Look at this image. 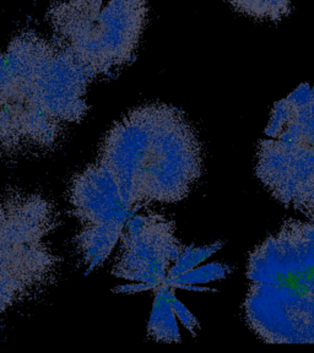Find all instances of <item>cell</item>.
Masks as SVG:
<instances>
[{
	"mask_svg": "<svg viewBox=\"0 0 314 353\" xmlns=\"http://www.w3.org/2000/svg\"><path fill=\"white\" fill-rule=\"evenodd\" d=\"M94 74L52 39L19 33L1 55L0 138L4 160L55 149L88 114Z\"/></svg>",
	"mask_w": 314,
	"mask_h": 353,
	"instance_id": "6da1fadb",
	"label": "cell"
},
{
	"mask_svg": "<svg viewBox=\"0 0 314 353\" xmlns=\"http://www.w3.org/2000/svg\"><path fill=\"white\" fill-rule=\"evenodd\" d=\"M116 179L123 201L138 212L187 198L203 176V148L182 110L140 105L117 121L97 160Z\"/></svg>",
	"mask_w": 314,
	"mask_h": 353,
	"instance_id": "7a4b0ae2",
	"label": "cell"
},
{
	"mask_svg": "<svg viewBox=\"0 0 314 353\" xmlns=\"http://www.w3.org/2000/svg\"><path fill=\"white\" fill-rule=\"evenodd\" d=\"M246 319L266 343H314V216L287 221L254 249Z\"/></svg>",
	"mask_w": 314,
	"mask_h": 353,
	"instance_id": "3957f363",
	"label": "cell"
},
{
	"mask_svg": "<svg viewBox=\"0 0 314 353\" xmlns=\"http://www.w3.org/2000/svg\"><path fill=\"white\" fill-rule=\"evenodd\" d=\"M1 313L26 303L55 283L61 258L48 238L58 227L50 200L8 188L1 198Z\"/></svg>",
	"mask_w": 314,
	"mask_h": 353,
	"instance_id": "277c9868",
	"label": "cell"
},
{
	"mask_svg": "<svg viewBox=\"0 0 314 353\" xmlns=\"http://www.w3.org/2000/svg\"><path fill=\"white\" fill-rule=\"evenodd\" d=\"M149 0H50L52 39L96 79L127 65L138 50Z\"/></svg>",
	"mask_w": 314,
	"mask_h": 353,
	"instance_id": "5b68a950",
	"label": "cell"
},
{
	"mask_svg": "<svg viewBox=\"0 0 314 353\" xmlns=\"http://www.w3.org/2000/svg\"><path fill=\"white\" fill-rule=\"evenodd\" d=\"M259 143L255 173L279 203L314 216V85L277 102Z\"/></svg>",
	"mask_w": 314,
	"mask_h": 353,
	"instance_id": "8992f818",
	"label": "cell"
},
{
	"mask_svg": "<svg viewBox=\"0 0 314 353\" xmlns=\"http://www.w3.org/2000/svg\"><path fill=\"white\" fill-rule=\"evenodd\" d=\"M112 274L129 281L167 285L173 265L186 250L176 236V223L159 214H134L121 233Z\"/></svg>",
	"mask_w": 314,
	"mask_h": 353,
	"instance_id": "52a82bcc",
	"label": "cell"
},
{
	"mask_svg": "<svg viewBox=\"0 0 314 353\" xmlns=\"http://www.w3.org/2000/svg\"><path fill=\"white\" fill-rule=\"evenodd\" d=\"M68 199L80 223L75 237L107 249L116 248L127 221L137 214L123 201L116 179L99 161L72 176Z\"/></svg>",
	"mask_w": 314,
	"mask_h": 353,
	"instance_id": "ba28073f",
	"label": "cell"
},
{
	"mask_svg": "<svg viewBox=\"0 0 314 353\" xmlns=\"http://www.w3.org/2000/svg\"><path fill=\"white\" fill-rule=\"evenodd\" d=\"M154 307L148 325V335L153 340L162 343H179L181 334L177 325L176 312L170 301V286L157 287Z\"/></svg>",
	"mask_w": 314,
	"mask_h": 353,
	"instance_id": "9c48e42d",
	"label": "cell"
},
{
	"mask_svg": "<svg viewBox=\"0 0 314 353\" xmlns=\"http://www.w3.org/2000/svg\"><path fill=\"white\" fill-rule=\"evenodd\" d=\"M236 10L260 21H280L291 11V0H227Z\"/></svg>",
	"mask_w": 314,
	"mask_h": 353,
	"instance_id": "30bf717a",
	"label": "cell"
},
{
	"mask_svg": "<svg viewBox=\"0 0 314 353\" xmlns=\"http://www.w3.org/2000/svg\"><path fill=\"white\" fill-rule=\"evenodd\" d=\"M231 272V269L226 265L214 264L204 265L200 268H194L183 275L178 276L173 280L167 282L168 286L183 287L195 283H208V282L216 281L225 279Z\"/></svg>",
	"mask_w": 314,
	"mask_h": 353,
	"instance_id": "8fae6325",
	"label": "cell"
},
{
	"mask_svg": "<svg viewBox=\"0 0 314 353\" xmlns=\"http://www.w3.org/2000/svg\"><path fill=\"white\" fill-rule=\"evenodd\" d=\"M222 244L224 243L217 242L215 244L200 247V248H194L193 245H188L182 255L179 256V259L177 260L176 264L173 265V268L170 271L167 282L194 269L197 265L203 263L204 260L210 258L213 254L216 253L217 250H220Z\"/></svg>",
	"mask_w": 314,
	"mask_h": 353,
	"instance_id": "7c38bea8",
	"label": "cell"
},
{
	"mask_svg": "<svg viewBox=\"0 0 314 353\" xmlns=\"http://www.w3.org/2000/svg\"><path fill=\"white\" fill-rule=\"evenodd\" d=\"M170 301H171L172 307L176 312L177 318L182 321L183 325L190 331L192 335H195L199 327V321L197 318L177 299L176 296L172 292H170Z\"/></svg>",
	"mask_w": 314,
	"mask_h": 353,
	"instance_id": "4fadbf2b",
	"label": "cell"
},
{
	"mask_svg": "<svg viewBox=\"0 0 314 353\" xmlns=\"http://www.w3.org/2000/svg\"><path fill=\"white\" fill-rule=\"evenodd\" d=\"M154 286L149 283H143L140 282L139 285H128V286L117 287L116 292H135V291H144V290H151Z\"/></svg>",
	"mask_w": 314,
	"mask_h": 353,
	"instance_id": "5bb4252c",
	"label": "cell"
}]
</instances>
